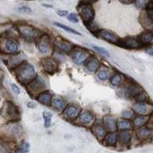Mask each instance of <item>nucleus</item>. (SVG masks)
<instances>
[{"label": "nucleus", "instance_id": "nucleus-10", "mask_svg": "<svg viewBox=\"0 0 153 153\" xmlns=\"http://www.w3.org/2000/svg\"><path fill=\"white\" fill-rule=\"evenodd\" d=\"M19 31L25 38H32L35 35L34 30L30 26H27V25L19 26Z\"/></svg>", "mask_w": 153, "mask_h": 153}, {"label": "nucleus", "instance_id": "nucleus-34", "mask_svg": "<svg viewBox=\"0 0 153 153\" xmlns=\"http://www.w3.org/2000/svg\"><path fill=\"white\" fill-rule=\"evenodd\" d=\"M18 11L21 13H25V14H31V12H32L31 8L28 7V6H25V5L18 8Z\"/></svg>", "mask_w": 153, "mask_h": 153}, {"label": "nucleus", "instance_id": "nucleus-31", "mask_svg": "<svg viewBox=\"0 0 153 153\" xmlns=\"http://www.w3.org/2000/svg\"><path fill=\"white\" fill-rule=\"evenodd\" d=\"M123 80V76L120 74H115L111 79V84L113 86H119Z\"/></svg>", "mask_w": 153, "mask_h": 153}, {"label": "nucleus", "instance_id": "nucleus-2", "mask_svg": "<svg viewBox=\"0 0 153 153\" xmlns=\"http://www.w3.org/2000/svg\"><path fill=\"white\" fill-rule=\"evenodd\" d=\"M79 14L86 25H90L94 19V10L91 5L83 3L78 6Z\"/></svg>", "mask_w": 153, "mask_h": 153}, {"label": "nucleus", "instance_id": "nucleus-45", "mask_svg": "<svg viewBox=\"0 0 153 153\" xmlns=\"http://www.w3.org/2000/svg\"><path fill=\"white\" fill-rule=\"evenodd\" d=\"M1 82H2V77L0 76V86H1Z\"/></svg>", "mask_w": 153, "mask_h": 153}, {"label": "nucleus", "instance_id": "nucleus-9", "mask_svg": "<svg viewBox=\"0 0 153 153\" xmlns=\"http://www.w3.org/2000/svg\"><path fill=\"white\" fill-rule=\"evenodd\" d=\"M50 48V40L48 35H43L40 38V41L38 42V48L42 53H46L48 51Z\"/></svg>", "mask_w": 153, "mask_h": 153}, {"label": "nucleus", "instance_id": "nucleus-4", "mask_svg": "<svg viewBox=\"0 0 153 153\" xmlns=\"http://www.w3.org/2000/svg\"><path fill=\"white\" fill-rule=\"evenodd\" d=\"M120 45L126 48H139L141 47V44L138 40L132 38H126L120 40Z\"/></svg>", "mask_w": 153, "mask_h": 153}, {"label": "nucleus", "instance_id": "nucleus-42", "mask_svg": "<svg viewBox=\"0 0 153 153\" xmlns=\"http://www.w3.org/2000/svg\"><path fill=\"white\" fill-rule=\"evenodd\" d=\"M0 153H5V149L2 144H0Z\"/></svg>", "mask_w": 153, "mask_h": 153}, {"label": "nucleus", "instance_id": "nucleus-11", "mask_svg": "<svg viewBox=\"0 0 153 153\" xmlns=\"http://www.w3.org/2000/svg\"><path fill=\"white\" fill-rule=\"evenodd\" d=\"M51 98H52V96L48 91H44L38 95L37 100L39 103H42L43 105H49L51 101Z\"/></svg>", "mask_w": 153, "mask_h": 153}, {"label": "nucleus", "instance_id": "nucleus-38", "mask_svg": "<svg viewBox=\"0 0 153 153\" xmlns=\"http://www.w3.org/2000/svg\"><path fill=\"white\" fill-rule=\"evenodd\" d=\"M132 115H133V113H132L131 110H125V111L123 112L122 113V116L124 117V118H126V119H129L132 117Z\"/></svg>", "mask_w": 153, "mask_h": 153}, {"label": "nucleus", "instance_id": "nucleus-8", "mask_svg": "<svg viewBox=\"0 0 153 153\" xmlns=\"http://www.w3.org/2000/svg\"><path fill=\"white\" fill-rule=\"evenodd\" d=\"M103 125L105 128L109 131H114L117 129V121L110 116H106L103 119Z\"/></svg>", "mask_w": 153, "mask_h": 153}, {"label": "nucleus", "instance_id": "nucleus-17", "mask_svg": "<svg viewBox=\"0 0 153 153\" xmlns=\"http://www.w3.org/2000/svg\"><path fill=\"white\" fill-rule=\"evenodd\" d=\"M79 113H80V109L75 106H71L66 110L67 117L71 120H74L77 117Z\"/></svg>", "mask_w": 153, "mask_h": 153}, {"label": "nucleus", "instance_id": "nucleus-35", "mask_svg": "<svg viewBox=\"0 0 153 153\" xmlns=\"http://www.w3.org/2000/svg\"><path fill=\"white\" fill-rule=\"evenodd\" d=\"M29 151V144L27 143H23L19 148L20 153H27Z\"/></svg>", "mask_w": 153, "mask_h": 153}, {"label": "nucleus", "instance_id": "nucleus-24", "mask_svg": "<svg viewBox=\"0 0 153 153\" xmlns=\"http://www.w3.org/2000/svg\"><path fill=\"white\" fill-rule=\"evenodd\" d=\"M106 143H107L109 146H114L117 143V136L115 133H110L108 134L106 136Z\"/></svg>", "mask_w": 153, "mask_h": 153}, {"label": "nucleus", "instance_id": "nucleus-39", "mask_svg": "<svg viewBox=\"0 0 153 153\" xmlns=\"http://www.w3.org/2000/svg\"><path fill=\"white\" fill-rule=\"evenodd\" d=\"M11 87H12V91H13L15 94H20V89H19V87H18V86H16V84H11Z\"/></svg>", "mask_w": 153, "mask_h": 153}, {"label": "nucleus", "instance_id": "nucleus-33", "mask_svg": "<svg viewBox=\"0 0 153 153\" xmlns=\"http://www.w3.org/2000/svg\"><path fill=\"white\" fill-rule=\"evenodd\" d=\"M93 48H94L97 51V52H99L100 54H102V55L106 56V57H109V56H110L109 52H108L106 49L103 48H101V47H99V46H95V45H93Z\"/></svg>", "mask_w": 153, "mask_h": 153}, {"label": "nucleus", "instance_id": "nucleus-37", "mask_svg": "<svg viewBox=\"0 0 153 153\" xmlns=\"http://www.w3.org/2000/svg\"><path fill=\"white\" fill-rule=\"evenodd\" d=\"M68 19L69 20L70 22H74V23L78 22V19H77V16H76V15L74 14V13H71V14H70L69 16H68Z\"/></svg>", "mask_w": 153, "mask_h": 153}, {"label": "nucleus", "instance_id": "nucleus-14", "mask_svg": "<svg viewBox=\"0 0 153 153\" xmlns=\"http://www.w3.org/2000/svg\"><path fill=\"white\" fill-rule=\"evenodd\" d=\"M126 96L128 97H136L140 94V88L138 86L129 85L126 88Z\"/></svg>", "mask_w": 153, "mask_h": 153}, {"label": "nucleus", "instance_id": "nucleus-25", "mask_svg": "<svg viewBox=\"0 0 153 153\" xmlns=\"http://www.w3.org/2000/svg\"><path fill=\"white\" fill-rule=\"evenodd\" d=\"M54 25H55V26L59 27V28H62V29L65 30V31H68V32H70V33L74 34V35H80V33H79L78 31H75V30L73 29V28H69V27L66 26L65 25L61 24V23H58V22H54Z\"/></svg>", "mask_w": 153, "mask_h": 153}, {"label": "nucleus", "instance_id": "nucleus-28", "mask_svg": "<svg viewBox=\"0 0 153 153\" xmlns=\"http://www.w3.org/2000/svg\"><path fill=\"white\" fill-rule=\"evenodd\" d=\"M57 47L59 48L61 50L65 51V52H69L71 49L69 43L65 42V41H59V42H57Z\"/></svg>", "mask_w": 153, "mask_h": 153}, {"label": "nucleus", "instance_id": "nucleus-12", "mask_svg": "<svg viewBox=\"0 0 153 153\" xmlns=\"http://www.w3.org/2000/svg\"><path fill=\"white\" fill-rule=\"evenodd\" d=\"M153 41V33L151 31H146L143 32V34L139 35V42H140L141 45H148L151 44V42Z\"/></svg>", "mask_w": 153, "mask_h": 153}, {"label": "nucleus", "instance_id": "nucleus-44", "mask_svg": "<svg viewBox=\"0 0 153 153\" xmlns=\"http://www.w3.org/2000/svg\"><path fill=\"white\" fill-rule=\"evenodd\" d=\"M43 5L45 7H48V8H52V5H46V4H43Z\"/></svg>", "mask_w": 153, "mask_h": 153}, {"label": "nucleus", "instance_id": "nucleus-36", "mask_svg": "<svg viewBox=\"0 0 153 153\" xmlns=\"http://www.w3.org/2000/svg\"><path fill=\"white\" fill-rule=\"evenodd\" d=\"M135 98H136V100L138 101V102H139V103H143V102L146 101V99H147L146 94H141V93H140V94H139L138 96H136Z\"/></svg>", "mask_w": 153, "mask_h": 153}, {"label": "nucleus", "instance_id": "nucleus-30", "mask_svg": "<svg viewBox=\"0 0 153 153\" xmlns=\"http://www.w3.org/2000/svg\"><path fill=\"white\" fill-rule=\"evenodd\" d=\"M118 126L120 129H130L131 127H132V125H131L130 123L126 120H120L118 123Z\"/></svg>", "mask_w": 153, "mask_h": 153}, {"label": "nucleus", "instance_id": "nucleus-29", "mask_svg": "<svg viewBox=\"0 0 153 153\" xmlns=\"http://www.w3.org/2000/svg\"><path fill=\"white\" fill-rule=\"evenodd\" d=\"M148 117H138L134 120V124L136 126H142L144 125L148 121Z\"/></svg>", "mask_w": 153, "mask_h": 153}, {"label": "nucleus", "instance_id": "nucleus-1", "mask_svg": "<svg viewBox=\"0 0 153 153\" xmlns=\"http://www.w3.org/2000/svg\"><path fill=\"white\" fill-rule=\"evenodd\" d=\"M16 77L21 84H30L35 79V71L33 66L27 62L22 63L16 68Z\"/></svg>", "mask_w": 153, "mask_h": 153}, {"label": "nucleus", "instance_id": "nucleus-26", "mask_svg": "<svg viewBox=\"0 0 153 153\" xmlns=\"http://www.w3.org/2000/svg\"><path fill=\"white\" fill-rule=\"evenodd\" d=\"M133 109L137 113H141V114H145V113H147V107L142 103H136V104L134 105Z\"/></svg>", "mask_w": 153, "mask_h": 153}, {"label": "nucleus", "instance_id": "nucleus-40", "mask_svg": "<svg viewBox=\"0 0 153 153\" xmlns=\"http://www.w3.org/2000/svg\"><path fill=\"white\" fill-rule=\"evenodd\" d=\"M147 2H145V1H137V2H136V5H137L138 7L139 8H143L144 7V6H146V4Z\"/></svg>", "mask_w": 153, "mask_h": 153}, {"label": "nucleus", "instance_id": "nucleus-7", "mask_svg": "<svg viewBox=\"0 0 153 153\" xmlns=\"http://www.w3.org/2000/svg\"><path fill=\"white\" fill-rule=\"evenodd\" d=\"M100 36L102 37V38H103L104 40L107 41L109 42H111L113 44H117L120 42V38L115 35L114 33L111 32L110 31H106V30H103V31H101Z\"/></svg>", "mask_w": 153, "mask_h": 153}, {"label": "nucleus", "instance_id": "nucleus-13", "mask_svg": "<svg viewBox=\"0 0 153 153\" xmlns=\"http://www.w3.org/2000/svg\"><path fill=\"white\" fill-rule=\"evenodd\" d=\"M25 58L24 54H18V55H13L9 59V65L12 68H17L19 65H22L23 61Z\"/></svg>", "mask_w": 153, "mask_h": 153}, {"label": "nucleus", "instance_id": "nucleus-6", "mask_svg": "<svg viewBox=\"0 0 153 153\" xmlns=\"http://www.w3.org/2000/svg\"><path fill=\"white\" fill-rule=\"evenodd\" d=\"M42 65L44 70L48 73L52 74L57 69V64L51 58H45L42 61Z\"/></svg>", "mask_w": 153, "mask_h": 153}, {"label": "nucleus", "instance_id": "nucleus-23", "mask_svg": "<svg viewBox=\"0 0 153 153\" xmlns=\"http://www.w3.org/2000/svg\"><path fill=\"white\" fill-rule=\"evenodd\" d=\"M99 66H100V63L97 59L91 60V61H90L88 63H87V69H88L90 71H92V72L96 71L99 68Z\"/></svg>", "mask_w": 153, "mask_h": 153}, {"label": "nucleus", "instance_id": "nucleus-16", "mask_svg": "<svg viewBox=\"0 0 153 153\" xmlns=\"http://www.w3.org/2000/svg\"><path fill=\"white\" fill-rule=\"evenodd\" d=\"M5 48L8 52L15 53L19 50V45L16 42L12 39H8L5 43Z\"/></svg>", "mask_w": 153, "mask_h": 153}, {"label": "nucleus", "instance_id": "nucleus-15", "mask_svg": "<svg viewBox=\"0 0 153 153\" xmlns=\"http://www.w3.org/2000/svg\"><path fill=\"white\" fill-rule=\"evenodd\" d=\"M137 135L140 139H146L153 136V131L147 127H142L138 129Z\"/></svg>", "mask_w": 153, "mask_h": 153}, {"label": "nucleus", "instance_id": "nucleus-20", "mask_svg": "<svg viewBox=\"0 0 153 153\" xmlns=\"http://www.w3.org/2000/svg\"><path fill=\"white\" fill-rule=\"evenodd\" d=\"M94 132H95V135L98 138L102 139L106 135V129L100 124H97L94 127Z\"/></svg>", "mask_w": 153, "mask_h": 153}, {"label": "nucleus", "instance_id": "nucleus-3", "mask_svg": "<svg viewBox=\"0 0 153 153\" xmlns=\"http://www.w3.org/2000/svg\"><path fill=\"white\" fill-rule=\"evenodd\" d=\"M46 87V84L45 80H43L41 77H38L36 79H34L32 81L28 84V91L31 94H41V91H42Z\"/></svg>", "mask_w": 153, "mask_h": 153}, {"label": "nucleus", "instance_id": "nucleus-27", "mask_svg": "<svg viewBox=\"0 0 153 153\" xmlns=\"http://www.w3.org/2000/svg\"><path fill=\"white\" fill-rule=\"evenodd\" d=\"M53 114L50 112H44L43 113V117L45 120V126L46 128L49 127L51 126V119H52Z\"/></svg>", "mask_w": 153, "mask_h": 153}, {"label": "nucleus", "instance_id": "nucleus-5", "mask_svg": "<svg viewBox=\"0 0 153 153\" xmlns=\"http://www.w3.org/2000/svg\"><path fill=\"white\" fill-rule=\"evenodd\" d=\"M71 57L76 64L82 65L87 59V54L85 51L81 50V49H76L72 52Z\"/></svg>", "mask_w": 153, "mask_h": 153}, {"label": "nucleus", "instance_id": "nucleus-19", "mask_svg": "<svg viewBox=\"0 0 153 153\" xmlns=\"http://www.w3.org/2000/svg\"><path fill=\"white\" fill-rule=\"evenodd\" d=\"M52 105L55 109L58 110H64L66 106V103L63 100H61V98H55V99L53 100Z\"/></svg>", "mask_w": 153, "mask_h": 153}, {"label": "nucleus", "instance_id": "nucleus-43", "mask_svg": "<svg viewBox=\"0 0 153 153\" xmlns=\"http://www.w3.org/2000/svg\"><path fill=\"white\" fill-rule=\"evenodd\" d=\"M122 3H123V4H131V3H133V2H133V1H129V2H124V1H122Z\"/></svg>", "mask_w": 153, "mask_h": 153}, {"label": "nucleus", "instance_id": "nucleus-21", "mask_svg": "<svg viewBox=\"0 0 153 153\" xmlns=\"http://www.w3.org/2000/svg\"><path fill=\"white\" fill-rule=\"evenodd\" d=\"M8 104V113L11 117H19V111L16 106L11 102H9Z\"/></svg>", "mask_w": 153, "mask_h": 153}, {"label": "nucleus", "instance_id": "nucleus-32", "mask_svg": "<svg viewBox=\"0 0 153 153\" xmlns=\"http://www.w3.org/2000/svg\"><path fill=\"white\" fill-rule=\"evenodd\" d=\"M109 76H110V74L109 71H106V70H101L98 73V77H99L100 80H106L109 78Z\"/></svg>", "mask_w": 153, "mask_h": 153}, {"label": "nucleus", "instance_id": "nucleus-41", "mask_svg": "<svg viewBox=\"0 0 153 153\" xmlns=\"http://www.w3.org/2000/svg\"><path fill=\"white\" fill-rule=\"evenodd\" d=\"M57 14L59 15L60 16H63V17H64V16H68V12L67 10H60L57 12Z\"/></svg>", "mask_w": 153, "mask_h": 153}, {"label": "nucleus", "instance_id": "nucleus-22", "mask_svg": "<svg viewBox=\"0 0 153 153\" xmlns=\"http://www.w3.org/2000/svg\"><path fill=\"white\" fill-rule=\"evenodd\" d=\"M120 140L122 143L126 144L131 140V133L128 131H123L120 134Z\"/></svg>", "mask_w": 153, "mask_h": 153}, {"label": "nucleus", "instance_id": "nucleus-18", "mask_svg": "<svg viewBox=\"0 0 153 153\" xmlns=\"http://www.w3.org/2000/svg\"><path fill=\"white\" fill-rule=\"evenodd\" d=\"M93 120H94V116L92 113L88 111L82 113L80 116V121L82 123H89L92 122Z\"/></svg>", "mask_w": 153, "mask_h": 153}]
</instances>
